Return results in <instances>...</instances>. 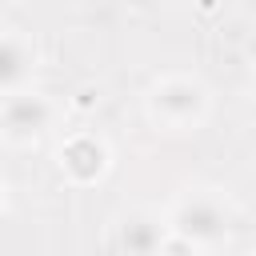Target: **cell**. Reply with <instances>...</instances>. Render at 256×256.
<instances>
[{
    "mask_svg": "<svg viewBox=\"0 0 256 256\" xmlns=\"http://www.w3.org/2000/svg\"><path fill=\"white\" fill-rule=\"evenodd\" d=\"M56 172L72 184V188H92V184H104L108 172H112V144L100 136V132H68L60 144H56Z\"/></svg>",
    "mask_w": 256,
    "mask_h": 256,
    "instance_id": "obj_4",
    "label": "cell"
},
{
    "mask_svg": "<svg viewBox=\"0 0 256 256\" xmlns=\"http://www.w3.org/2000/svg\"><path fill=\"white\" fill-rule=\"evenodd\" d=\"M252 96H256V72H252Z\"/></svg>",
    "mask_w": 256,
    "mask_h": 256,
    "instance_id": "obj_8",
    "label": "cell"
},
{
    "mask_svg": "<svg viewBox=\"0 0 256 256\" xmlns=\"http://www.w3.org/2000/svg\"><path fill=\"white\" fill-rule=\"evenodd\" d=\"M36 40L32 32L8 24L4 36H0V92H20V88H32V72H36Z\"/></svg>",
    "mask_w": 256,
    "mask_h": 256,
    "instance_id": "obj_6",
    "label": "cell"
},
{
    "mask_svg": "<svg viewBox=\"0 0 256 256\" xmlns=\"http://www.w3.org/2000/svg\"><path fill=\"white\" fill-rule=\"evenodd\" d=\"M204 248L200 244H192V240H184V236H176V232H168V240H164V248H160V256H200Z\"/></svg>",
    "mask_w": 256,
    "mask_h": 256,
    "instance_id": "obj_7",
    "label": "cell"
},
{
    "mask_svg": "<svg viewBox=\"0 0 256 256\" xmlns=\"http://www.w3.org/2000/svg\"><path fill=\"white\" fill-rule=\"evenodd\" d=\"M60 116L64 108L56 96L40 88H20L0 100V136L8 148H32L60 124Z\"/></svg>",
    "mask_w": 256,
    "mask_h": 256,
    "instance_id": "obj_3",
    "label": "cell"
},
{
    "mask_svg": "<svg viewBox=\"0 0 256 256\" xmlns=\"http://www.w3.org/2000/svg\"><path fill=\"white\" fill-rule=\"evenodd\" d=\"M168 228L200 248H216L232 232V204L220 188H188L168 204Z\"/></svg>",
    "mask_w": 256,
    "mask_h": 256,
    "instance_id": "obj_2",
    "label": "cell"
},
{
    "mask_svg": "<svg viewBox=\"0 0 256 256\" xmlns=\"http://www.w3.org/2000/svg\"><path fill=\"white\" fill-rule=\"evenodd\" d=\"M212 112V92L192 72H164L144 92V116L160 132H196Z\"/></svg>",
    "mask_w": 256,
    "mask_h": 256,
    "instance_id": "obj_1",
    "label": "cell"
},
{
    "mask_svg": "<svg viewBox=\"0 0 256 256\" xmlns=\"http://www.w3.org/2000/svg\"><path fill=\"white\" fill-rule=\"evenodd\" d=\"M168 216L152 212V208H132L116 220L112 244L120 256H160L164 240H168Z\"/></svg>",
    "mask_w": 256,
    "mask_h": 256,
    "instance_id": "obj_5",
    "label": "cell"
}]
</instances>
